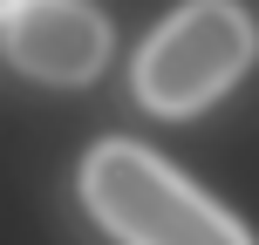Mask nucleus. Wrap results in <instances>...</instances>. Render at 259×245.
<instances>
[{
	"mask_svg": "<svg viewBox=\"0 0 259 245\" xmlns=\"http://www.w3.org/2000/svg\"><path fill=\"white\" fill-rule=\"evenodd\" d=\"M82 205L116 245H252L219 198L130 136H103L82 157Z\"/></svg>",
	"mask_w": 259,
	"mask_h": 245,
	"instance_id": "f257e3e1",
	"label": "nucleus"
},
{
	"mask_svg": "<svg viewBox=\"0 0 259 245\" xmlns=\"http://www.w3.org/2000/svg\"><path fill=\"white\" fill-rule=\"evenodd\" d=\"M259 62V27L239 0H184L143 34L130 62V95L150 116H198Z\"/></svg>",
	"mask_w": 259,
	"mask_h": 245,
	"instance_id": "f03ea898",
	"label": "nucleus"
},
{
	"mask_svg": "<svg viewBox=\"0 0 259 245\" xmlns=\"http://www.w3.org/2000/svg\"><path fill=\"white\" fill-rule=\"evenodd\" d=\"M0 48L21 75L48 82V89H82L103 75L116 34H109V14L89 0H21L0 21Z\"/></svg>",
	"mask_w": 259,
	"mask_h": 245,
	"instance_id": "7ed1b4c3",
	"label": "nucleus"
},
{
	"mask_svg": "<svg viewBox=\"0 0 259 245\" xmlns=\"http://www.w3.org/2000/svg\"><path fill=\"white\" fill-rule=\"evenodd\" d=\"M14 7H21V0H0V21H7V14H14Z\"/></svg>",
	"mask_w": 259,
	"mask_h": 245,
	"instance_id": "20e7f679",
	"label": "nucleus"
}]
</instances>
